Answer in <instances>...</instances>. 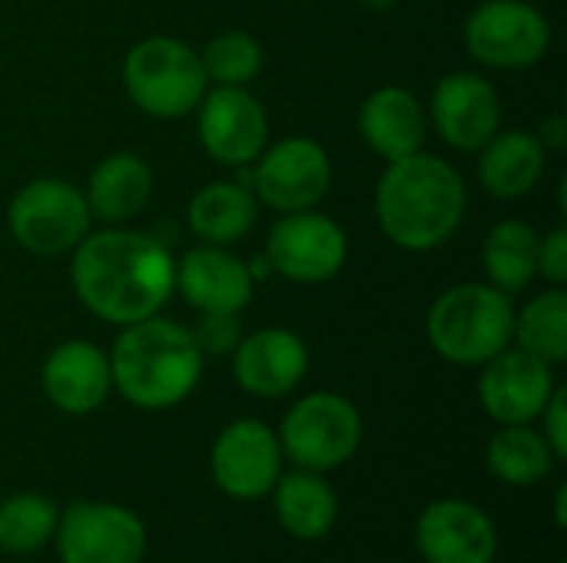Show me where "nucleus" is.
I'll return each instance as SVG.
<instances>
[{"mask_svg": "<svg viewBox=\"0 0 567 563\" xmlns=\"http://www.w3.org/2000/svg\"><path fill=\"white\" fill-rule=\"evenodd\" d=\"M256 196L236 179H216L193 192L186 206V226L209 246H233L256 226Z\"/></svg>", "mask_w": 567, "mask_h": 563, "instance_id": "b1692460", "label": "nucleus"}, {"mask_svg": "<svg viewBox=\"0 0 567 563\" xmlns=\"http://www.w3.org/2000/svg\"><path fill=\"white\" fill-rule=\"evenodd\" d=\"M558 563H567V561H558Z\"/></svg>", "mask_w": 567, "mask_h": 563, "instance_id": "c9c22d12", "label": "nucleus"}, {"mask_svg": "<svg viewBox=\"0 0 567 563\" xmlns=\"http://www.w3.org/2000/svg\"><path fill=\"white\" fill-rule=\"evenodd\" d=\"M362 435V415L346 395L312 392L286 411L279 425V448L296 468L329 475L355 458Z\"/></svg>", "mask_w": 567, "mask_h": 563, "instance_id": "423d86ee", "label": "nucleus"}, {"mask_svg": "<svg viewBox=\"0 0 567 563\" xmlns=\"http://www.w3.org/2000/svg\"><path fill=\"white\" fill-rule=\"evenodd\" d=\"M538 421H542V435H545L548 448L555 451V458L567 461V392L561 385L548 398V405L538 415Z\"/></svg>", "mask_w": 567, "mask_h": 563, "instance_id": "7c9ffc66", "label": "nucleus"}, {"mask_svg": "<svg viewBox=\"0 0 567 563\" xmlns=\"http://www.w3.org/2000/svg\"><path fill=\"white\" fill-rule=\"evenodd\" d=\"M538 275L551 285L567 282V229H551L538 246Z\"/></svg>", "mask_w": 567, "mask_h": 563, "instance_id": "2f4dec72", "label": "nucleus"}, {"mask_svg": "<svg viewBox=\"0 0 567 563\" xmlns=\"http://www.w3.org/2000/svg\"><path fill=\"white\" fill-rule=\"evenodd\" d=\"M209 475L213 484L233 501L269 498L282 475L279 435L256 418H239L226 425L213 441Z\"/></svg>", "mask_w": 567, "mask_h": 563, "instance_id": "f8f14e48", "label": "nucleus"}, {"mask_svg": "<svg viewBox=\"0 0 567 563\" xmlns=\"http://www.w3.org/2000/svg\"><path fill=\"white\" fill-rule=\"evenodd\" d=\"M193 342L203 355H233L243 342V325L236 312H199Z\"/></svg>", "mask_w": 567, "mask_h": 563, "instance_id": "c756f323", "label": "nucleus"}, {"mask_svg": "<svg viewBox=\"0 0 567 563\" xmlns=\"http://www.w3.org/2000/svg\"><path fill=\"white\" fill-rule=\"evenodd\" d=\"M56 504L37 491L7 498L0 504V551L13 557H30L43 551L56 534Z\"/></svg>", "mask_w": 567, "mask_h": 563, "instance_id": "cd10ccee", "label": "nucleus"}, {"mask_svg": "<svg viewBox=\"0 0 567 563\" xmlns=\"http://www.w3.org/2000/svg\"><path fill=\"white\" fill-rule=\"evenodd\" d=\"M90 206L83 189L43 176L20 186L7 206V226L20 249L33 256H63L90 232Z\"/></svg>", "mask_w": 567, "mask_h": 563, "instance_id": "0eeeda50", "label": "nucleus"}, {"mask_svg": "<svg viewBox=\"0 0 567 563\" xmlns=\"http://www.w3.org/2000/svg\"><path fill=\"white\" fill-rule=\"evenodd\" d=\"M262 256L276 275L296 285H319L342 272L349 259V239L336 219L302 209L276 219Z\"/></svg>", "mask_w": 567, "mask_h": 563, "instance_id": "9b49d317", "label": "nucleus"}, {"mask_svg": "<svg viewBox=\"0 0 567 563\" xmlns=\"http://www.w3.org/2000/svg\"><path fill=\"white\" fill-rule=\"evenodd\" d=\"M395 3H399V0H362V7L372 10V13H389Z\"/></svg>", "mask_w": 567, "mask_h": 563, "instance_id": "f704fd0d", "label": "nucleus"}, {"mask_svg": "<svg viewBox=\"0 0 567 563\" xmlns=\"http://www.w3.org/2000/svg\"><path fill=\"white\" fill-rule=\"evenodd\" d=\"M53 544L60 563H143L146 524L123 504L76 501L60 514Z\"/></svg>", "mask_w": 567, "mask_h": 563, "instance_id": "9d476101", "label": "nucleus"}, {"mask_svg": "<svg viewBox=\"0 0 567 563\" xmlns=\"http://www.w3.org/2000/svg\"><path fill=\"white\" fill-rule=\"evenodd\" d=\"M276 521L279 528L296 541H322L339 518V498L326 475L296 468L289 475H279L272 488Z\"/></svg>", "mask_w": 567, "mask_h": 563, "instance_id": "5701e85b", "label": "nucleus"}, {"mask_svg": "<svg viewBox=\"0 0 567 563\" xmlns=\"http://www.w3.org/2000/svg\"><path fill=\"white\" fill-rule=\"evenodd\" d=\"M429 116L452 149L478 153L502 129V100L482 73L458 70L435 83Z\"/></svg>", "mask_w": 567, "mask_h": 563, "instance_id": "dca6fc26", "label": "nucleus"}, {"mask_svg": "<svg viewBox=\"0 0 567 563\" xmlns=\"http://www.w3.org/2000/svg\"><path fill=\"white\" fill-rule=\"evenodd\" d=\"M462 173L432 153H412L385 166L375 186V219L385 239L405 252L445 246L465 219Z\"/></svg>", "mask_w": 567, "mask_h": 563, "instance_id": "f03ea898", "label": "nucleus"}, {"mask_svg": "<svg viewBox=\"0 0 567 563\" xmlns=\"http://www.w3.org/2000/svg\"><path fill=\"white\" fill-rule=\"evenodd\" d=\"M538 246L542 236L525 219L495 222L482 242V269L488 275V285L505 295L525 292L538 275Z\"/></svg>", "mask_w": 567, "mask_h": 563, "instance_id": "393cba45", "label": "nucleus"}, {"mask_svg": "<svg viewBox=\"0 0 567 563\" xmlns=\"http://www.w3.org/2000/svg\"><path fill=\"white\" fill-rule=\"evenodd\" d=\"M565 501H567V484H558V491H555V528H558V531H565L567 528Z\"/></svg>", "mask_w": 567, "mask_h": 563, "instance_id": "72a5a7b5", "label": "nucleus"}, {"mask_svg": "<svg viewBox=\"0 0 567 563\" xmlns=\"http://www.w3.org/2000/svg\"><path fill=\"white\" fill-rule=\"evenodd\" d=\"M555 388V365L508 345L482 365L478 402L495 425H532L545 411Z\"/></svg>", "mask_w": 567, "mask_h": 563, "instance_id": "4468645a", "label": "nucleus"}, {"mask_svg": "<svg viewBox=\"0 0 567 563\" xmlns=\"http://www.w3.org/2000/svg\"><path fill=\"white\" fill-rule=\"evenodd\" d=\"M522 352L561 365L567 358V292L565 285H551L542 295H535L518 315H515V335Z\"/></svg>", "mask_w": 567, "mask_h": 563, "instance_id": "bb28decb", "label": "nucleus"}, {"mask_svg": "<svg viewBox=\"0 0 567 563\" xmlns=\"http://www.w3.org/2000/svg\"><path fill=\"white\" fill-rule=\"evenodd\" d=\"M359 133L375 156L395 163L422 149L429 113L415 93L402 86H379L365 96L359 110Z\"/></svg>", "mask_w": 567, "mask_h": 563, "instance_id": "aec40b11", "label": "nucleus"}, {"mask_svg": "<svg viewBox=\"0 0 567 563\" xmlns=\"http://www.w3.org/2000/svg\"><path fill=\"white\" fill-rule=\"evenodd\" d=\"M252 275L249 265L233 256L226 246H196L186 249L176 262L173 292L196 312H243L252 302Z\"/></svg>", "mask_w": 567, "mask_h": 563, "instance_id": "a211bd4d", "label": "nucleus"}, {"mask_svg": "<svg viewBox=\"0 0 567 563\" xmlns=\"http://www.w3.org/2000/svg\"><path fill=\"white\" fill-rule=\"evenodd\" d=\"M199 143L223 166H249L269 143L266 106L246 86H213L196 106Z\"/></svg>", "mask_w": 567, "mask_h": 563, "instance_id": "ddd939ff", "label": "nucleus"}, {"mask_svg": "<svg viewBox=\"0 0 567 563\" xmlns=\"http://www.w3.org/2000/svg\"><path fill=\"white\" fill-rule=\"evenodd\" d=\"M123 86L133 106L153 119L189 116L209 90L199 53L176 37H146L123 60Z\"/></svg>", "mask_w": 567, "mask_h": 563, "instance_id": "39448f33", "label": "nucleus"}, {"mask_svg": "<svg viewBox=\"0 0 567 563\" xmlns=\"http://www.w3.org/2000/svg\"><path fill=\"white\" fill-rule=\"evenodd\" d=\"M485 465L502 484L532 488L555 471L558 458L548 448L545 435L532 425H502L488 441Z\"/></svg>", "mask_w": 567, "mask_h": 563, "instance_id": "a878e982", "label": "nucleus"}, {"mask_svg": "<svg viewBox=\"0 0 567 563\" xmlns=\"http://www.w3.org/2000/svg\"><path fill=\"white\" fill-rule=\"evenodd\" d=\"M548 166V153L542 139L528 129H498L478 149V183L495 199H522L528 196Z\"/></svg>", "mask_w": 567, "mask_h": 563, "instance_id": "4be33fe9", "label": "nucleus"}, {"mask_svg": "<svg viewBox=\"0 0 567 563\" xmlns=\"http://www.w3.org/2000/svg\"><path fill=\"white\" fill-rule=\"evenodd\" d=\"M110 378L133 408L166 411L199 385L203 352L186 325L150 315L120 329L110 348Z\"/></svg>", "mask_w": 567, "mask_h": 563, "instance_id": "7ed1b4c3", "label": "nucleus"}, {"mask_svg": "<svg viewBox=\"0 0 567 563\" xmlns=\"http://www.w3.org/2000/svg\"><path fill=\"white\" fill-rule=\"evenodd\" d=\"M309 372V348L292 329H259L233 352V378L252 398H286Z\"/></svg>", "mask_w": 567, "mask_h": 563, "instance_id": "6ab92c4d", "label": "nucleus"}, {"mask_svg": "<svg viewBox=\"0 0 567 563\" xmlns=\"http://www.w3.org/2000/svg\"><path fill=\"white\" fill-rule=\"evenodd\" d=\"M535 136L542 139L545 153H565V149H567V119L561 116V113L548 116V119L542 123V129H538Z\"/></svg>", "mask_w": 567, "mask_h": 563, "instance_id": "473e14b6", "label": "nucleus"}, {"mask_svg": "<svg viewBox=\"0 0 567 563\" xmlns=\"http://www.w3.org/2000/svg\"><path fill=\"white\" fill-rule=\"evenodd\" d=\"M176 259L150 232L106 226L73 249L70 282L80 305L116 329L159 315L173 295Z\"/></svg>", "mask_w": 567, "mask_h": 563, "instance_id": "f257e3e1", "label": "nucleus"}, {"mask_svg": "<svg viewBox=\"0 0 567 563\" xmlns=\"http://www.w3.org/2000/svg\"><path fill=\"white\" fill-rule=\"evenodd\" d=\"M40 388L47 402L73 418L93 415L113 392L110 355L83 338L60 342L40 368Z\"/></svg>", "mask_w": 567, "mask_h": 563, "instance_id": "f3484780", "label": "nucleus"}, {"mask_svg": "<svg viewBox=\"0 0 567 563\" xmlns=\"http://www.w3.org/2000/svg\"><path fill=\"white\" fill-rule=\"evenodd\" d=\"M465 50L492 70H525L545 60L551 20L528 0H485L465 20Z\"/></svg>", "mask_w": 567, "mask_h": 563, "instance_id": "1a4fd4ad", "label": "nucleus"}, {"mask_svg": "<svg viewBox=\"0 0 567 563\" xmlns=\"http://www.w3.org/2000/svg\"><path fill=\"white\" fill-rule=\"evenodd\" d=\"M332 186V159L312 136H282L249 163L252 196L276 212L316 209Z\"/></svg>", "mask_w": 567, "mask_h": 563, "instance_id": "6e6552de", "label": "nucleus"}, {"mask_svg": "<svg viewBox=\"0 0 567 563\" xmlns=\"http://www.w3.org/2000/svg\"><path fill=\"white\" fill-rule=\"evenodd\" d=\"M199 60H203V70H206L209 83H216V86H246L262 70V46L246 30H223L203 46Z\"/></svg>", "mask_w": 567, "mask_h": 563, "instance_id": "c85d7f7f", "label": "nucleus"}, {"mask_svg": "<svg viewBox=\"0 0 567 563\" xmlns=\"http://www.w3.org/2000/svg\"><path fill=\"white\" fill-rule=\"evenodd\" d=\"M83 196L93 219L106 226H126L153 196V169L136 153H110L93 166Z\"/></svg>", "mask_w": 567, "mask_h": 563, "instance_id": "412c9836", "label": "nucleus"}, {"mask_svg": "<svg viewBox=\"0 0 567 563\" xmlns=\"http://www.w3.org/2000/svg\"><path fill=\"white\" fill-rule=\"evenodd\" d=\"M415 548L425 563H495L498 528L478 504L442 498L419 514Z\"/></svg>", "mask_w": 567, "mask_h": 563, "instance_id": "2eb2a0df", "label": "nucleus"}, {"mask_svg": "<svg viewBox=\"0 0 567 563\" xmlns=\"http://www.w3.org/2000/svg\"><path fill=\"white\" fill-rule=\"evenodd\" d=\"M425 335L435 355L452 365L482 368L512 345L515 305L512 295L488 282H462L445 289L425 315Z\"/></svg>", "mask_w": 567, "mask_h": 563, "instance_id": "20e7f679", "label": "nucleus"}]
</instances>
